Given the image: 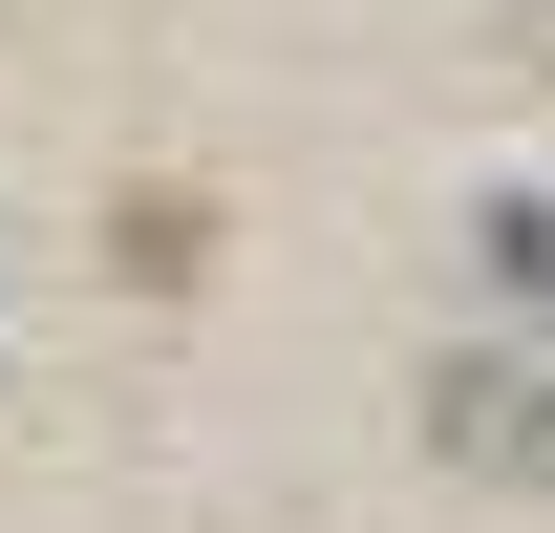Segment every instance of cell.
Returning <instances> with one entry per match:
<instances>
[{
	"label": "cell",
	"instance_id": "1",
	"mask_svg": "<svg viewBox=\"0 0 555 533\" xmlns=\"http://www.w3.org/2000/svg\"><path fill=\"white\" fill-rule=\"evenodd\" d=\"M449 448H470V469H555V385H513V363H449Z\"/></svg>",
	"mask_w": 555,
	"mask_h": 533
}]
</instances>
